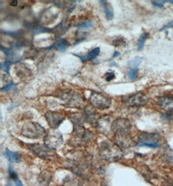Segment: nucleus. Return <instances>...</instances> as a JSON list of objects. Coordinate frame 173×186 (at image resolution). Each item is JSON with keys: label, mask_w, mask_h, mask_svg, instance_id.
Instances as JSON below:
<instances>
[{"label": "nucleus", "mask_w": 173, "mask_h": 186, "mask_svg": "<svg viewBox=\"0 0 173 186\" xmlns=\"http://www.w3.org/2000/svg\"><path fill=\"white\" fill-rule=\"evenodd\" d=\"M131 129L130 121L125 118L116 119L111 124V132L115 134V142L121 149L132 146L133 141L130 136Z\"/></svg>", "instance_id": "nucleus-1"}, {"label": "nucleus", "mask_w": 173, "mask_h": 186, "mask_svg": "<svg viewBox=\"0 0 173 186\" xmlns=\"http://www.w3.org/2000/svg\"><path fill=\"white\" fill-rule=\"evenodd\" d=\"M99 153L106 161L115 162L123 157V152L116 143L111 141L105 140L99 144Z\"/></svg>", "instance_id": "nucleus-2"}, {"label": "nucleus", "mask_w": 173, "mask_h": 186, "mask_svg": "<svg viewBox=\"0 0 173 186\" xmlns=\"http://www.w3.org/2000/svg\"><path fill=\"white\" fill-rule=\"evenodd\" d=\"M94 138V134L84 126H73V135L69 143L74 147H83L88 145Z\"/></svg>", "instance_id": "nucleus-3"}, {"label": "nucleus", "mask_w": 173, "mask_h": 186, "mask_svg": "<svg viewBox=\"0 0 173 186\" xmlns=\"http://www.w3.org/2000/svg\"><path fill=\"white\" fill-rule=\"evenodd\" d=\"M63 104L69 108H81L84 103V99L79 93L72 90H65L59 93L58 96Z\"/></svg>", "instance_id": "nucleus-4"}, {"label": "nucleus", "mask_w": 173, "mask_h": 186, "mask_svg": "<svg viewBox=\"0 0 173 186\" xmlns=\"http://www.w3.org/2000/svg\"><path fill=\"white\" fill-rule=\"evenodd\" d=\"M22 135L29 139H39L44 137L46 131L39 123L35 122L25 123L22 129Z\"/></svg>", "instance_id": "nucleus-5"}, {"label": "nucleus", "mask_w": 173, "mask_h": 186, "mask_svg": "<svg viewBox=\"0 0 173 186\" xmlns=\"http://www.w3.org/2000/svg\"><path fill=\"white\" fill-rule=\"evenodd\" d=\"M89 101L91 107L99 110L108 109L111 105V100L109 97L97 91L91 93Z\"/></svg>", "instance_id": "nucleus-6"}, {"label": "nucleus", "mask_w": 173, "mask_h": 186, "mask_svg": "<svg viewBox=\"0 0 173 186\" xmlns=\"http://www.w3.org/2000/svg\"><path fill=\"white\" fill-rule=\"evenodd\" d=\"M44 145L48 148L55 150L63 143V136L62 133L57 129H51L49 130L44 136Z\"/></svg>", "instance_id": "nucleus-7"}, {"label": "nucleus", "mask_w": 173, "mask_h": 186, "mask_svg": "<svg viewBox=\"0 0 173 186\" xmlns=\"http://www.w3.org/2000/svg\"><path fill=\"white\" fill-rule=\"evenodd\" d=\"M122 102L128 107H141L147 104L149 98L144 93L138 92L129 96L123 97Z\"/></svg>", "instance_id": "nucleus-8"}, {"label": "nucleus", "mask_w": 173, "mask_h": 186, "mask_svg": "<svg viewBox=\"0 0 173 186\" xmlns=\"http://www.w3.org/2000/svg\"><path fill=\"white\" fill-rule=\"evenodd\" d=\"M159 136L157 134L143 132L138 137V145L156 149L159 147Z\"/></svg>", "instance_id": "nucleus-9"}, {"label": "nucleus", "mask_w": 173, "mask_h": 186, "mask_svg": "<svg viewBox=\"0 0 173 186\" xmlns=\"http://www.w3.org/2000/svg\"><path fill=\"white\" fill-rule=\"evenodd\" d=\"M27 148L35 156L45 160H51L55 155L53 150L48 148L45 145L40 143L29 144Z\"/></svg>", "instance_id": "nucleus-10"}, {"label": "nucleus", "mask_w": 173, "mask_h": 186, "mask_svg": "<svg viewBox=\"0 0 173 186\" xmlns=\"http://www.w3.org/2000/svg\"><path fill=\"white\" fill-rule=\"evenodd\" d=\"M65 167L79 177L88 178L89 176L87 165L83 162L76 160H68L65 164Z\"/></svg>", "instance_id": "nucleus-11"}, {"label": "nucleus", "mask_w": 173, "mask_h": 186, "mask_svg": "<svg viewBox=\"0 0 173 186\" xmlns=\"http://www.w3.org/2000/svg\"><path fill=\"white\" fill-rule=\"evenodd\" d=\"M47 122L51 129H57V128L65 120V116L60 112L55 111H48L45 115Z\"/></svg>", "instance_id": "nucleus-12"}, {"label": "nucleus", "mask_w": 173, "mask_h": 186, "mask_svg": "<svg viewBox=\"0 0 173 186\" xmlns=\"http://www.w3.org/2000/svg\"><path fill=\"white\" fill-rule=\"evenodd\" d=\"M96 127L97 130L103 135L109 136L111 132V124L109 116H103L96 122Z\"/></svg>", "instance_id": "nucleus-13"}, {"label": "nucleus", "mask_w": 173, "mask_h": 186, "mask_svg": "<svg viewBox=\"0 0 173 186\" xmlns=\"http://www.w3.org/2000/svg\"><path fill=\"white\" fill-rule=\"evenodd\" d=\"M83 115L84 116L85 122L89 123L90 124L96 123V112L93 109V107H86L84 108Z\"/></svg>", "instance_id": "nucleus-14"}, {"label": "nucleus", "mask_w": 173, "mask_h": 186, "mask_svg": "<svg viewBox=\"0 0 173 186\" xmlns=\"http://www.w3.org/2000/svg\"><path fill=\"white\" fill-rule=\"evenodd\" d=\"M99 2L103 9L106 19L108 20L112 19L114 18V9L111 3L105 0V1H99Z\"/></svg>", "instance_id": "nucleus-15"}, {"label": "nucleus", "mask_w": 173, "mask_h": 186, "mask_svg": "<svg viewBox=\"0 0 173 186\" xmlns=\"http://www.w3.org/2000/svg\"><path fill=\"white\" fill-rule=\"evenodd\" d=\"M52 180V174L49 171L44 170L40 173L38 180L40 184L42 186H47Z\"/></svg>", "instance_id": "nucleus-16"}, {"label": "nucleus", "mask_w": 173, "mask_h": 186, "mask_svg": "<svg viewBox=\"0 0 173 186\" xmlns=\"http://www.w3.org/2000/svg\"><path fill=\"white\" fill-rule=\"evenodd\" d=\"M100 53V48L99 47H95L94 49L91 50L89 53H88L86 55H83V56H79L74 54L75 55H77L80 60L83 62V63H84V62L88 61V60H92L95 59Z\"/></svg>", "instance_id": "nucleus-17"}, {"label": "nucleus", "mask_w": 173, "mask_h": 186, "mask_svg": "<svg viewBox=\"0 0 173 186\" xmlns=\"http://www.w3.org/2000/svg\"><path fill=\"white\" fill-rule=\"evenodd\" d=\"M69 119L73 124V126H84L85 120L82 113H74L69 117Z\"/></svg>", "instance_id": "nucleus-18"}, {"label": "nucleus", "mask_w": 173, "mask_h": 186, "mask_svg": "<svg viewBox=\"0 0 173 186\" xmlns=\"http://www.w3.org/2000/svg\"><path fill=\"white\" fill-rule=\"evenodd\" d=\"M4 154H5V156L7 158V159L11 162L19 163L20 161H21L19 154L17 152H13L8 149H6L5 150Z\"/></svg>", "instance_id": "nucleus-19"}, {"label": "nucleus", "mask_w": 173, "mask_h": 186, "mask_svg": "<svg viewBox=\"0 0 173 186\" xmlns=\"http://www.w3.org/2000/svg\"><path fill=\"white\" fill-rule=\"evenodd\" d=\"M68 27H69V24H68L66 22L64 21V22H61L56 27H55L52 30V32L53 30L54 33L56 35H58V36H60V35H62L64 34L67 31V30L68 29Z\"/></svg>", "instance_id": "nucleus-20"}, {"label": "nucleus", "mask_w": 173, "mask_h": 186, "mask_svg": "<svg viewBox=\"0 0 173 186\" xmlns=\"http://www.w3.org/2000/svg\"><path fill=\"white\" fill-rule=\"evenodd\" d=\"M172 102H173V97L170 96H164L159 97L158 101V105L162 107L165 108L170 105Z\"/></svg>", "instance_id": "nucleus-21"}, {"label": "nucleus", "mask_w": 173, "mask_h": 186, "mask_svg": "<svg viewBox=\"0 0 173 186\" xmlns=\"http://www.w3.org/2000/svg\"><path fill=\"white\" fill-rule=\"evenodd\" d=\"M69 46V42H68V40H66L64 38H58L56 42L51 46H55L59 51H62V52H64V51L66 50L67 47Z\"/></svg>", "instance_id": "nucleus-22"}, {"label": "nucleus", "mask_w": 173, "mask_h": 186, "mask_svg": "<svg viewBox=\"0 0 173 186\" xmlns=\"http://www.w3.org/2000/svg\"><path fill=\"white\" fill-rule=\"evenodd\" d=\"M148 35H149V34L147 33H143L140 35V36L138 40V44H137L138 51H141L142 49H143L145 41L148 37Z\"/></svg>", "instance_id": "nucleus-23"}, {"label": "nucleus", "mask_w": 173, "mask_h": 186, "mask_svg": "<svg viewBox=\"0 0 173 186\" xmlns=\"http://www.w3.org/2000/svg\"><path fill=\"white\" fill-rule=\"evenodd\" d=\"M94 26V22L92 21H85L79 23L77 25L78 30L83 31V30H87Z\"/></svg>", "instance_id": "nucleus-24"}, {"label": "nucleus", "mask_w": 173, "mask_h": 186, "mask_svg": "<svg viewBox=\"0 0 173 186\" xmlns=\"http://www.w3.org/2000/svg\"><path fill=\"white\" fill-rule=\"evenodd\" d=\"M142 58L139 57H136L132 59L128 62V65L130 68H138L139 66L141 63Z\"/></svg>", "instance_id": "nucleus-25"}, {"label": "nucleus", "mask_w": 173, "mask_h": 186, "mask_svg": "<svg viewBox=\"0 0 173 186\" xmlns=\"http://www.w3.org/2000/svg\"><path fill=\"white\" fill-rule=\"evenodd\" d=\"M111 44L114 46L115 47H120V46H124L126 44L125 40L121 36H118L115 38L112 41H111Z\"/></svg>", "instance_id": "nucleus-26"}, {"label": "nucleus", "mask_w": 173, "mask_h": 186, "mask_svg": "<svg viewBox=\"0 0 173 186\" xmlns=\"http://www.w3.org/2000/svg\"><path fill=\"white\" fill-rule=\"evenodd\" d=\"M13 64V62H11L9 60H6L5 62H3V63H1L0 64V68L2 70H3L5 72H6L7 74H9L10 71V67Z\"/></svg>", "instance_id": "nucleus-27"}, {"label": "nucleus", "mask_w": 173, "mask_h": 186, "mask_svg": "<svg viewBox=\"0 0 173 186\" xmlns=\"http://www.w3.org/2000/svg\"><path fill=\"white\" fill-rule=\"evenodd\" d=\"M138 68H130L128 72V77L131 80H135L137 78Z\"/></svg>", "instance_id": "nucleus-28"}, {"label": "nucleus", "mask_w": 173, "mask_h": 186, "mask_svg": "<svg viewBox=\"0 0 173 186\" xmlns=\"http://www.w3.org/2000/svg\"><path fill=\"white\" fill-rule=\"evenodd\" d=\"M115 78H116V74H115V71L114 70L109 69L106 72V74L105 75V79L106 81L110 82Z\"/></svg>", "instance_id": "nucleus-29"}, {"label": "nucleus", "mask_w": 173, "mask_h": 186, "mask_svg": "<svg viewBox=\"0 0 173 186\" xmlns=\"http://www.w3.org/2000/svg\"><path fill=\"white\" fill-rule=\"evenodd\" d=\"M16 88V85H15L13 81H10L6 86H5L1 88V91H4V92H7L8 91L15 90Z\"/></svg>", "instance_id": "nucleus-30"}, {"label": "nucleus", "mask_w": 173, "mask_h": 186, "mask_svg": "<svg viewBox=\"0 0 173 186\" xmlns=\"http://www.w3.org/2000/svg\"><path fill=\"white\" fill-rule=\"evenodd\" d=\"M8 173H9L10 177H11V178L13 180H15L18 178V174L13 171V168H12V167L11 166V165H9V167H8Z\"/></svg>", "instance_id": "nucleus-31"}, {"label": "nucleus", "mask_w": 173, "mask_h": 186, "mask_svg": "<svg viewBox=\"0 0 173 186\" xmlns=\"http://www.w3.org/2000/svg\"><path fill=\"white\" fill-rule=\"evenodd\" d=\"M166 2H167V1H162V0H161V1H152L151 2L152 5H153L154 7H158V8H161V7H164V4Z\"/></svg>", "instance_id": "nucleus-32"}, {"label": "nucleus", "mask_w": 173, "mask_h": 186, "mask_svg": "<svg viewBox=\"0 0 173 186\" xmlns=\"http://www.w3.org/2000/svg\"><path fill=\"white\" fill-rule=\"evenodd\" d=\"M172 27H173V20H172V21L169 22L168 24H167L163 26V27H161L159 30H160V31H162V30H167V29L172 28Z\"/></svg>", "instance_id": "nucleus-33"}, {"label": "nucleus", "mask_w": 173, "mask_h": 186, "mask_svg": "<svg viewBox=\"0 0 173 186\" xmlns=\"http://www.w3.org/2000/svg\"><path fill=\"white\" fill-rule=\"evenodd\" d=\"M14 182H15V183H16V186H24L22 182L19 180V178L15 180Z\"/></svg>", "instance_id": "nucleus-34"}, {"label": "nucleus", "mask_w": 173, "mask_h": 186, "mask_svg": "<svg viewBox=\"0 0 173 186\" xmlns=\"http://www.w3.org/2000/svg\"><path fill=\"white\" fill-rule=\"evenodd\" d=\"M119 55H120V53L119 52V51H114V55H113V57H114V58H116V57H118Z\"/></svg>", "instance_id": "nucleus-35"}, {"label": "nucleus", "mask_w": 173, "mask_h": 186, "mask_svg": "<svg viewBox=\"0 0 173 186\" xmlns=\"http://www.w3.org/2000/svg\"><path fill=\"white\" fill-rule=\"evenodd\" d=\"M18 1H12L11 2V5L13 6V7H15V6H16L18 5Z\"/></svg>", "instance_id": "nucleus-36"}, {"label": "nucleus", "mask_w": 173, "mask_h": 186, "mask_svg": "<svg viewBox=\"0 0 173 186\" xmlns=\"http://www.w3.org/2000/svg\"><path fill=\"white\" fill-rule=\"evenodd\" d=\"M7 186H13V185H12L11 183H10V182H8V183H7Z\"/></svg>", "instance_id": "nucleus-37"}, {"label": "nucleus", "mask_w": 173, "mask_h": 186, "mask_svg": "<svg viewBox=\"0 0 173 186\" xmlns=\"http://www.w3.org/2000/svg\"><path fill=\"white\" fill-rule=\"evenodd\" d=\"M168 2H169L170 4H172L173 5V1H168Z\"/></svg>", "instance_id": "nucleus-38"}, {"label": "nucleus", "mask_w": 173, "mask_h": 186, "mask_svg": "<svg viewBox=\"0 0 173 186\" xmlns=\"http://www.w3.org/2000/svg\"><path fill=\"white\" fill-rule=\"evenodd\" d=\"M63 186H66V185H63Z\"/></svg>", "instance_id": "nucleus-39"}]
</instances>
